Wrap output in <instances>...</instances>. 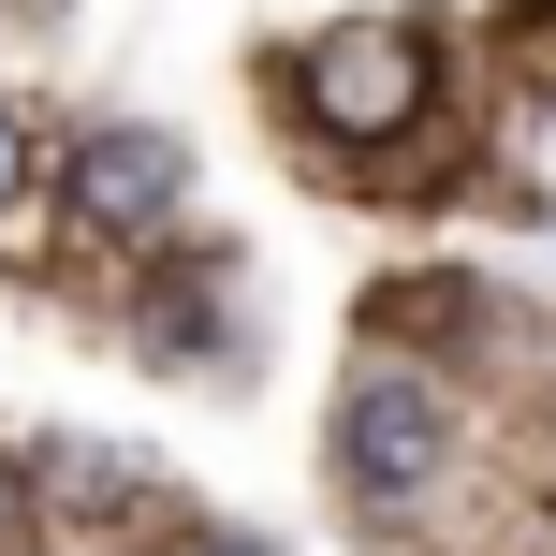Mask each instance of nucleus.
Instances as JSON below:
<instances>
[{"label":"nucleus","instance_id":"f257e3e1","mask_svg":"<svg viewBox=\"0 0 556 556\" xmlns=\"http://www.w3.org/2000/svg\"><path fill=\"white\" fill-rule=\"evenodd\" d=\"M440 469H454V410L410 381V366H366V381L337 395V483H352L366 513H395V498H425Z\"/></svg>","mask_w":556,"mask_h":556},{"label":"nucleus","instance_id":"f03ea898","mask_svg":"<svg viewBox=\"0 0 556 556\" xmlns=\"http://www.w3.org/2000/svg\"><path fill=\"white\" fill-rule=\"evenodd\" d=\"M307 117L323 132H410L425 117V29H395V15L323 29L307 45Z\"/></svg>","mask_w":556,"mask_h":556},{"label":"nucleus","instance_id":"7ed1b4c3","mask_svg":"<svg viewBox=\"0 0 556 556\" xmlns=\"http://www.w3.org/2000/svg\"><path fill=\"white\" fill-rule=\"evenodd\" d=\"M176 205H191V162H176V132H147V117H103V132H74V220H88V235H162Z\"/></svg>","mask_w":556,"mask_h":556},{"label":"nucleus","instance_id":"20e7f679","mask_svg":"<svg viewBox=\"0 0 556 556\" xmlns=\"http://www.w3.org/2000/svg\"><path fill=\"white\" fill-rule=\"evenodd\" d=\"M15 191H29V117L0 103V205H15Z\"/></svg>","mask_w":556,"mask_h":556},{"label":"nucleus","instance_id":"39448f33","mask_svg":"<svg viewBox=\"0 0 556 556\" xmlns=\"http://www.w3.org/2000/svg\"><path fill=\"white\" fill-rule=\"evenodd\" d=\"M0 556H29V483L0 469Z\"/></svg>","mask_w":556,"mask_h":556}]
</instances>
